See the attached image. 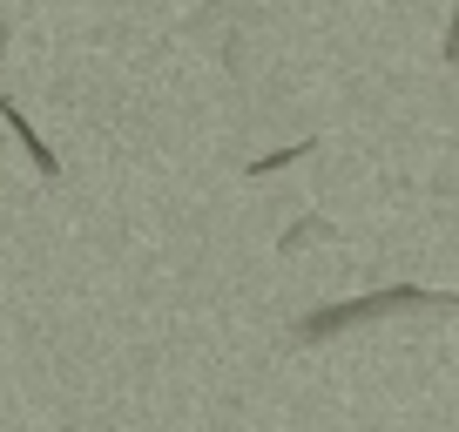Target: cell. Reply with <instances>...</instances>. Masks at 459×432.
Here are the masks:
<instances>
[{
  "mask_svg": "<svg viewBox=\"0 0 459 432\" xmlns=\"http://www.w3.org/2000/svg\"><path fill=\"white\" fill-rule=\"evenodd\" d=\"M325 237H331V223H325V216H311V223H298V230H284V244H277V250H284V257H298L304 244H325Z\"/></svg>",
  "mask_w": 459,
  "mask_h": 432,
  "instance_id": "cell-3",
  "label": "cell"
},
{
  "mask_svg": "<svg viewBox=\"0 0 459 432\" xmlns=\"http://www.w3.org/2000/svg\"><path fill=\"white\" fill-rule=\"evenodd\" d=\"M0 122H7V129L21 135V149H28V162H34V169L48 176V183H55V176H61V162H55V149H48L41 135L28 129V108H21V101H7V95H0Z\"/></svg>",
  "mask_w": 459,
  "mask_h": 432,
  "instance_id": "cell-2",
  "label": "cell"
},
{
  "mask_svg": "<svg viewBox=\"0 0 459 432\" xmlns=\"http://www.w3.org/2000/svg\"><path fill=\"white\" fill-rule=\"evenodd\" d=\"M405 311H439V317H453L459 311V298L453 290H419V284H385V290H372V298H344V304H325V311H311V317H298V345H325V338H338V332H351V324H372V317H405Z\"/></svg>",
  "mask_w": 459,
  "mask_h": 432,
  "instance_id": "cell-1",
  "label": "cell"
},
{
  "mask_svg": "<svg viewBox=\"0 0 459 432\" xmlns=\"http://www.w3.org/2000/svg\"><path fill=\"white\" fill-rule=\"evenodd\" d=\"M0 55H7V28H0Z\"/></svg>",
  "mask_w": 459,
  "mask_h": 432,
  "instance_id": "cell-5",
  "label": "cell"
},
{
  "mask_svg": "<svg viewBox=\"0 0 459 432\" xmlns=\"http://www.w3.org/2000/svg\"><path fill=\"white\" fill-rule=\"evenodd\" d=\"M298 156H311V143H298V149H271V156H257V162H244L250 176H271V169H290Z\"/></svg>",
  "mask_w": 459,
  "mask_h": 432,
  "instance_id": "cell-4",
  "label": "cell"
}]
</instances>
